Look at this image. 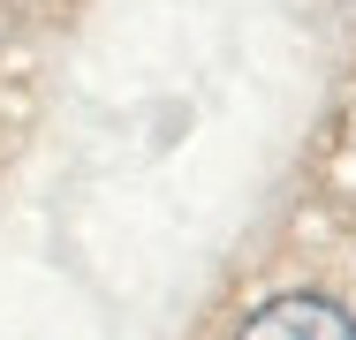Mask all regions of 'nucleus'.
Instances as JSON below:
<instances>
[{"label":"nucleus","mask_w":356,"mask_h":340,"mask_svg":"<svg viewBox=\"0 0 356 340\" xmlns=\"http://www.w3.org/2000/svg\"><path fill=\"white\" fill-rule=\"evenodd\" d=\"M235 340H356V318L326 295H273L266 310L243 318Z\"/></svg>","instance_id":"nucleus-1"}]
</instances>
